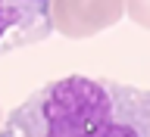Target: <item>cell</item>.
<instances>
[{"instance_id":"6da1fadb","label":"cell","mask_w":150,"mask_h":137,"mask_svg":"<svg viewBox=\"0 0 150 137\" xmlns=\"http://www.w3.org/2000/svg\"><path fill=\"white\" fill-rule=\"evenodd\" d=\"M0 137H150V91L66 75L28 93L3 119Z\"/></svg>"},{"instance_id":"7a4b0ae2","label":"cell","mask_w":150,"mask_h":137,"mask_svg":"<svg viewBox=\"0 0 150 137\" xmlns=\"http://www.w3.org/2000/svg\"><path fill=\"white\" fill-rule=\"evenodd\" d=\"M53 31V0H0V56L41 44Z\"/></svg>"},{"instance_id":"3957f363","label":"cell","mask_w":150,"mask_h":137,"mask_svg":"<svg viewBox=\"0 0 150 137\" xmlns=\"http://www.w3.org/2000/svg\"><path fill=\"white\" fill-rule=\"evenodd\" d=\"M125 16V0H53V28L66 37H91Z\"/></svg>"},{"instance_id":"277c9868","label":"cell","mask_w":150,"mask_h":137,"mask_svg":"<svg viewBox=\"0 0 150 137\" xmlns=\"http://www.w3.org/2000/svg\"><path fill=\"white\" fill-rule=\"evenodd\" d=\"M125 13L134 25L150 31V0H125Z\"/></svg>"},{"instance_id":"5b68a950","label":"cell","mask_w":150,"mask_h":137,"mask_svg":"<svg viewBox=\"0 0 150 137\" xmlns=\"http://www.w3.org/2000/svg\"><path fill=\"white\" fill-rule=\"evenodd\" d=\"M0 125H3V115H0Z\"/></svg>"}]
</instances>
